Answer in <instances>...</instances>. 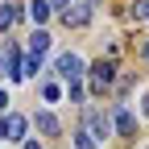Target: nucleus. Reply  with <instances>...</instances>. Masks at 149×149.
<instances>
[{
    "label": "nucleus",
    "mask_w": 149,
    "mask_h": 149,
    "mask_svg": "<svg viewBox=\"0 0 149 149\" xmlns=\"http://www.w3.org/2000/svg\"><path fill=\"white\" fill-rule=\"evenodd\" d=\"M25 128H29L25 116H4V137H0V141H21V137H25Z\"/></svg>",
    "instance_id": "nucleus-5"
},
{
    "label": "nucleus",
    "mask_w": 149,
    "mask_h": 149,
    "mask_svg": "<svg viewBox=\"0 0 149 149\" xmlns=\"http://www.w3.org/2000/svg\"><path fill=\"white\" fill-rule=\"evenodd\" d=\"M4 104H8V95H4V91H0V108H4Z\"/></svg>",
    "instance_id": "nucleus-15"
},
{
    "label": "nucleus",
    "mask_w": 149,
    "mask_h": 149,
    "mask_svg": "<svg viewBox=\"0 0 149 149\" xmlns=\"http://www.w3.org/2000/svg\"><path fill=\"white\" fill-rule=\"evenodd\" d=\"M145 58H149V46H145Z\"/></svg>",
    "instance_id": "nucleus-18"
},
{
    "label": "nucleus",
    "mask_w": 149,
    "mask_h": 149,
    "mask_svg": "<svg viewBox=\"0 0 149 149\" xmlns=\"http://www.w3.org/2000/svg\"><path fill=\"white\" fill-rule=\"evenodd\" d=\"M25 149H37V141H25Z\"/></svg>",
    "instance_id": "nucleus-16"
},
{
    "label": "nucleus",
    "mask_w": 149,
    "mask_h": 149,
    "mask_svg": "<svg viewBox=\"0 0 149 149\" xmlns=\"http://www.w3.org/2000/svg\"><path fill=\"white\" fill-rule=\"evenodd\" d=\"M66 100H70V104L83 100V83H79V79H66Z\"/></svg>",
    "instance_id": "nucleus-11"
},
{
    "label": "nucleus",
    "mask_w": 149,
    "mask_h": 149,
    "mask_svg": "<svg viewBox=\"0 0 149 149\" xmlns=\"http://www.w3.org/2000/svg\"><path fill=\"white\" fill-rule=\"evenodd\" d=\"M112 124H116V133H120V137H133V133H137V120H133V112H128L124 104H116V116H112Z\"/></svg>",
    "instance_id": "nucleus-4"
},
{
    "label": "nucleus",
    "mask_w": 149,
    "mask_h": 149,
    "mask_svg": "<svg viewBox=\"0 0 149 149\" xmlns=\"http://www.w3.org/2000/svg\"><path fill=\"white\" fill-rule=\"evenodd\" d=\"M87 133H91V137H112V120L104 116L100 108H91V112H87Z\"/></svg>",
    "instance_id": "nucleus-3"
},
{
    "label": "nucleus",
    "mask_w": 149,
    "mask_h": 149,
    "mask_svg": "<svg viewBox=\"0 0 149 149\" xmlns=\"http://www.w3.org/2000/svg\"><path fill=\"white\" fill-rule=\"evenodd\" d=\"M46 4H50V8H66L70 0H46Z\"/></svg>",
    "instance_id": "nucleus-14"
},
{
    "label": "nucleus",
    "mask_w": 149,
    "mask_h": 149,
    "mask_svg": "<svg viewBox=\"0 0 149 149\" xmlns=\"http://www.w3.org/2000/svg\"><path fill=\"white\" fill-rule=\"evenodd\" d=\"M29 17H33L37 25H42L46 17H50V4H46V0H29Z\"/></svg>",
    "instance_id": "nucleus-9"
},
{
    "label": "nucleus",
    "mask_w": 149,
    "mask_h": 149,
    "mask_svg": "<svg viewBox=\"0 0 149 149\" xmlns=\"http://www.w3.org/2000/svg\"><path fill=\"white\" fill-rule=\"evenodd\" d=\"M54 70H58L62 79H83V58H79V54H58Z\"/></svg>",
    "instance_id": "nucleus-2"
},
{
    "label": "nucleus",
    "mask_w": 149,
    "mask_h": 149,
    "mask_svg": "<svg viewBox=\"0 0 149 149\" xmlns=\"http://www.w3.org/2000/svg\"><path fill=\"white\" fill-rule=\"evenodd\" d=\"M91 21V4H87V0H83V4H66L62 8V25L66 29H83Z\"/></svg>",
    "instance_id": "nucleus-1"
},
{
    "label": "nucleus",
    "mask_w": 149,
    "mask_h": 149,
    "mask_svg": "<svg viewBox=\"0 0 149 149\" xmlns=\"http://www.w3.org/2000/svg\"><path fill=\"white\" fill-rule=\"evenodd\" d=\"M46 50H50V33H46V29H33V37H29V54H33V58H42Z\"/></svg>",
    "instance_id": "nucleus-7"
},
{
    "label": "nucleus",
    "mask_w": 149,
    "mask_h": 149,
    "mask_svg": "<svg viewBox=\"0 0 149 149\" xmlns=\"http://www.w3.org/2000/svg\"><path fill=\"white\" fill-rule=\"evenodd\" d=\"M17 17H21V8H17V4H0V29H8Z\"/></svg>",
    "instance_id": "nucleus-10"
},
{
    "label": "nucleus",
    "mask_w": 149,
    "mask_h": 149,
    "mask_svg": "<svg viewBox=\"0 0 149 149\" xmlns=\"http://www.w3.org/2000/svg\"><path fill=\"white\" fill-rule=\"evenodd\" d=\"M37 128H42L46 137H54V133H58V120H54L50 112H37Z\"/></svg>",
    "instance_id": "nucleus-8"
},
{
    "label": "nucleus",
    "mask_w": 149,
    "mask_h": 149,
    "mask_svg": "<svg viewBox=\"0 0 149 149\" xmlns=\"http://www.w3.org/2000/svg\"><path fill=\"white\" fill-rule=\"evenodd\" d=\"M91 74H95V83H91V87H95V91H104L108 83H112V74H116V66H112V62H95V66H91Z\"/></svg>",
    "instance_id": "nucleus-6"
},
{
    "label": "nucleus",
    "mask_w": 149,
    "mask_h": 149,
    "mask_svg": "<svg viewBox=\"0 0 149 149\" xmlns=\"http://www.w3.org/2000/svg\"><path fill=\"white\" fill-rule=\"evenodd\" d=\"M133 17L137 21H149V0H133Z\"/></svg>",
    "instance_id": "nucleus-13"
},
{
    "label": "nucleus",
    "mask_w": 149,
    "mask_h": 149,
    "mask_svg": "<svg viewBox=\"0 0 149 149\" xmlns=\"http://www.w3.org/2000/svg\"><path fill=\"white\" fill-rule=\"evenodd\" d=\"M74 149H95V137H91L87 128H79V133H74Z\"/></svg>",
    "instance_id": "nucleus-12"
},
{
    "label": "nucleus",
    "mask_w": 149,
    "mask_h": 149,
    "mask_svg": "<svg viewBox=\"0 0 149 149\" xmlns=\"http://www.w3.org/2000/svg\"><path fill=\"white\" fill-rule=\"evenodd\" d=\"M145 116H149V95H145Z\"/></svg>",
    "instance_id": "nucleus-17"
}]
</instances>
